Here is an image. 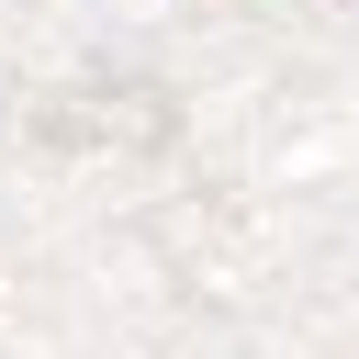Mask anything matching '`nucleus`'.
<instances>
[]
</instances>
